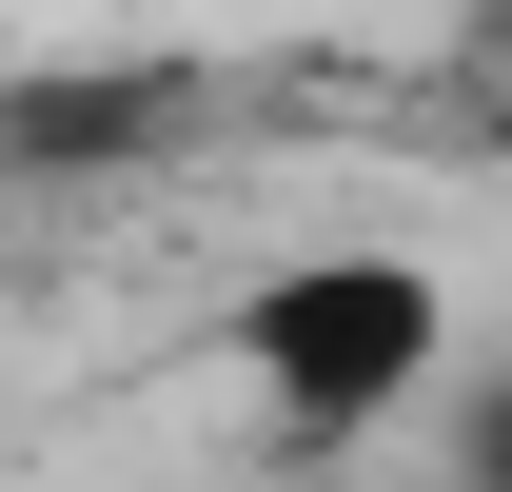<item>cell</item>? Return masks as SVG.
I'll use <instances>...</instances> for the list:
<instances>
[{
	"label": "cell",
	"mask_w": 512,
	"mask_h": 492,
	"mask_svg": "<svg viewBox=\"0 0 512 492\" xmlns=\"http://www.w3.org/2000/svg\"><path fill=\"white\" fill-rule=\"evenodd\" d=\"M453 374V276L414 237H316V256H256L237 296V394L276 453H375L394 414H434Z\"/></svg>",
	"instance_id": "obj_1"
},
{
	"label": "cell",
	"mask_w": 512,
	"mask_h": 492,
	"mask_svg": "<svg viewBox=\"0 0 512 492\" xmlns=\"http://www.w3.org/2000/svg\"><path fill=\"white\" fill-rule=\"evenodd\" d=\"M453 99H473V158H512V0L473 20V79H453Z\"/></svg>",
	"instance_id": "obj_2"
},
{
	"label": "cell",
	"mask_w": 512,
	"mask_h": 492,
	"mask_svg": "<svg viewBox=\"0 0 512 492\" xmlns=\"http://www.w3.org/2000/svg\"><path fill=\"white\" fill-rule=\"evenodd\" d=\"M473 492H512V394H493V414H473Z\"/></svg>",
	"instance_id": "obj_3"
}]
</instances>
